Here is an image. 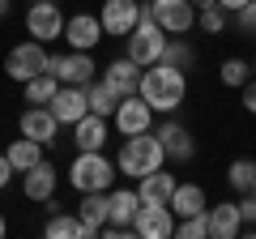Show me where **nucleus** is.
Wrapping results in <instances>:
<instances>
[{"label": "nucleus", "mask_w": 256, "mask_h": 239, "mask_svg": "<svg viewBox=\"0 0 256 239\" xmlns=\"http://www.w3.org/2000/svg\"><path fill=\"white\" fill-rule=\"evenodd\" d=\"M47 73V43H38V38H26V43L9 47V56H4V77L9 82H30V77Z\"/></svg>", "instance_id": "39448f33"}, {"label": "nucleus", "mask_w": 256, "mask_h": 239, "mask_svg": "<svg viewBox=\"0 0 256 239\" xmlns=\"http://www.w3.org/2000/svg\"><path fill=\"white\" fill-rule=\"evenodd\" d=\"M175 235L180 239H210V210L192 214V218H180L175 222Z\"/></svg>", "instance_id": "7c9ffc66"}, {"label": "nucleus", "mask_w": 256, "mask_h": 239, "mask_svg": "<svg viewBox=\"0 0 256 239\" xmlns=\"http://www.w3.org/2000/svg\"><path fill=\"white\" fill-rule=\"evenodd\" d=\"M102 22L94 18V13H73V18L64 22V43L73 47V52H94V47L102 43Z\"/></svg>", "instance_id": "f8f14e48"}, {"label": "nucleus", "mask_w": 256, "mask_h": 239, "mask_svg": "<svg viewBox=\"0 0 256 239\" xmlns=\"http://www.w3.org/2000/svg\"><path fill=\"white\" fill-rule=\"evenodd\" d=\"M226 18H230V13L222 9V4H210V9H201V13H196V22H201V30H205V34H222V30H226Z\"/></svg>", "instance_id": "2f4dec72"}, {"label": "nucleus", "mask_w": 256, "mask_h": 239, "mask_svg": "<svg viewBox=\"0 0 256 239\" xmlns=\"http://www.w3.org/2000/svg\"><path fill=\"white\" fill-rule=\"evenodd\" d=\"M146 13L166 30V34H188L196 26V9H192L188 0H150Z\"/></svg>", "instance_id": "1a4fd4ad"}, {"label": "nucleus", "mask_w": 256, "mask_h": 239, "mask_svg": "<svg viewBox=\"0 0 256 239\" xmlns=\"http://www.w3.org/2000/svg\"><path fill=\"white\" fill-rule=\"evenodd\" d=\"M111 137V120L107 116H94V111H86L82 120L73 124V146L77 150H102Z\"/></svg>", "instance_id": "a211bd4d"}, {"label": "nucleus", "mask_w": 256, "mask_h": 239, "mask_svg": "<svg viewBox=\"0 0 256 239\" xmlns=\"http://www.w3.org/2000/svg\"><path fill=\"white\" fill-rule=\"evenodd\" d=\"M175 184H180V180H175L171 171L158 166V171H150V175H141V180H137V196H141V205H166V201H171V192H175Z\"/></svg>", "instance_id": "4be33fe9"}, {"label": "nucleus", "mask_w": 256, "mask_h": 239, "mask_svg": "<svg viewBox=\"0 0 256 239\" xmlns=\"http://www.w3.org/2000/svg\"><path fill=\"white\" fill-rule=\"evenodd\" d=\"M13 175H18V171H13V162H9L4 154H0V192H4V188L13 184Z\"/></svg>", "instance_id": "c9c22d12"}, {"label": "nucleus", "mask_w": 256, "mask_h": 239, "mask_svg": "<svg viewBox=\"0 0 256 239\" xmlns=\"http://www.w3.org/2000/svg\"><path fill=\"white\" fill-rule=\"evenodd\" d=\"M252 68H256V64H252Z\"/></svg>", "instance_id": "a19ab883"}, {"label": "nucleus", "mask_w": 256, "mask_h": 239, "mask_svg": "<svg viewBox=\"0 0 256 239\" xmlns=\"http://www.w3.org/2000/svg\"><path fill=\"white\" fill-rule=\"evenodd\" d=\"M244 107H248V116H256V77L244 82Z\"/></svg>", "instance_id": "f704fd0d"}, {"label": "nucleus", "mask_w": 256, "mask_h": 239, "mask_svg": "<svg viewBox=\"0 0 256 239\" xmlns=\"http://www.w3.org/2000/svg\"><path fill=\"white\" fill-rule=\"evenodd\" d=\"M22 90H26L30 107H47V102L56 98V90H60V82H56L52 73H38V77H30V82H22Z\"/></svg>", "instance_id": "bb28decb"}, {"label": "nucleus", "mask_w": 256, "mask_h": 239, "mask_svg": "<svg viewBox=\"0 0 256 239\" xmlns=\"http://www.w3.org/2000/svg\"><path fill=\"white\" fill-rule=\"evenodd\" d=\"M137 94L154 107V116H171V111H180L184 98H188V77H184V68L162 64V60H158V64L141 68Z\"/></svg>", "instance_id": "f257e3e1"}, {"label": "nucleus", "mask_w": 256, "mask_h": 239, "mask_svg": "<svg viewBox=\"0 0 256 239\" xmlns=\"http://www.w3.org/2000/svg\"><path fill=\"white\" fill-rule=\"evenodd\" d=\"M128 60H137L141 68H150V64H158L162 60V47H166V30L158 26L154 18H150L146 9H141V22L132 30H128Z\"/></svg>", "instance_id": "20e7f679"}, {"label": "nucleus", "mask_w": 256, "mask_h": 239, "mask_svg": "<svg viewBox=\"0 0 256 239\" xmlns=\"http://www.w3.org/2000/svg\"><path fill=\"white\" fill-rule=\"evenodd\" d=\"M77 218H82V230H86V239H94V235H98V230L111 222V196H107V192H82Z\"/></svg>", "instance_id": "f3484780"}, {"label": "nucleus", "mask_w": 256, "mask_h": 239, "mask_svg": "<svg viewBox=\"0 0 256 239\" xmlns=\"http://www.w3.org/2000/svg\"><path fill=\"white\" fill-rule=\"evenodd\" d=\"M218 4H222V9H226V13H239V9H244V4H248V0H218Z\"/></svg>", "instance_id": "e433bc0d"}, {"label": "nucleus", "mask_w": 256, "mask_h": 239, "mask_svg": "<svg viewBox=\"0 0 256 239\" xmlns=\"http://www.w3.org/2000/svg\"><path fill=\"white\" fill-rule=\"evenodd\" d=\"M102 82H107L120 98H124V94H137V86H141V64H137V60H128V56H120V60H111V64L102 68Z\"/></svg>", "instance_id": "412c9836"}, {"label": "nucleus", "mask_w": 256, "mask_h": 239, "mask_svg": "<svg viewBox=\"0 0 256 239\" xmlns=\"http://www.w3.org/2000/svg\"><path fill=\"white\" fill-rule=\"evenodd\" d=\"M252 73H256V68L248 64V60H222V68H218L222 86H230V90H244V82H248Z\"/></svg>", "instance_id": "c756f323"}, {"label": "nucleus", "mask_w": 256, "mask_h": 239, "mask_svg": "<svg viewBox=\"0 0 256 239\" xmlns=\"http://www.w3.org/2000/svg\"><path fill=\"white\" fill-rule=\"evenodd\" d=\"M52 107V116L60 120V128H73L77 120L90 111V98H86V86H60L56 90V98L47 102Z\"/></svg>", "instance_id": "ddd939ff"}, {"label": "nucleus", "mask_w": 256, "mask_h": 239, "mask_svg": "<svg viewBox=\"0 0 256 239\" xmlns=\"http://www.w3.org/2000/svg\"><path fill=\"white\" fill-rule=\"evenodd\" d=\"M47 73L56 77L60 86H86V82H94V56L90 52H47Z\"/></svg>", "instance_id": "423d86ee"}, {"label": "nucleus", "mask_w": 256, "mask_h": 239, "mask_svg": "<svg viewBox=\"0 0 256 239\" xmlns=\"http://www.w3.org/2000/svg\"><path fill=\"white\" fill-rule=\"evenodd\" d=\"M132 235H141V239H171L175 235L171 205H141L137 218H132Z\"/></svg>", "instance_id": "9b49d317"}, {"label": "nucleus", "mask_w": 256, "mask_h": 239, "mask_svg": "<svg viewBox=\"0 0 256 239\" xmlns=\"http://www.w3.org/2000/svg\"><path fill=\"white\" fill-rule=\"evenodd\" d=\"M4 230H9V222H4V214H0V239H4Z\"/></svg>", "instance_id": "58836bf2"}, {"label": "nucleus", "mask_w": 256, "mask_h": 239, "mask_svg": "<svg viewBox=\"0 0 256 239\" xmlns=\"http://www.w3.org/2000/svg\"><path fill=\"white\" fill-rule=\"evenodd\" d=\"M226 184L235 188V192H256V162L252 158H235V162L226 166Z\"/></svg>", "instance_id": "cd10ccee"}, {"label": "nucleus", "mask_w": 256, "mask_h": 239, "mask_svg": "<svg viewBox=\"0 0 256 239\" xmlns=\"http://www.w3.org/2000/svg\"><path fill=\"white\" fill-rule=\"evenodd\" d=\"M86 98H90V111L94 116H116V102H120V94L111 90L107 82H102V77H94V82H86Z\"/></svg>", "instance_id": "a878e982"}, {"label": "nucleus", "mask_w": 256, "mask_h": 239, "mask_svg": "<svg viewBox=\"0 0 256 239\" xmlns=\"http://www.w3.org/2000/svg\"><path fill=\"white\" fill-rule=\"evenodd\" d=\"M43 150H47V146H38L34 137H18V141H9L4 158L13 162V171H18V175H26L34 162H43Z\"/></svg>", "instance_id": "5701e85b"}, {"label": "nucleus", "mask_w": 256, "mask_h": 239, "mask_svg": "<svg viewBox=\"0 0 256 239\" xmlns=\"http://www.w3.org/2000/svg\"><path fill=\"white\" fill-rule=\"evenodd\" d=\"M166 205H171L175 218H192V214H205V210H210V196H205V188H201V184H192V180H180Z\"/></svg>", "instance_id": "6ab92c4d"}, {"label": "nucleus", "mask_w": 256, "mask_h": 239, "mask_svg": "<svg viewBox=\"0 0 256 239\" xmlns=\"http://www.w3.org/2000/svg\"><path fill=\"white\" fill-rule=\"evenodd\" d=\"M235 235H244V214H239V201L210 205V239H235Z\"/></svg>", "instance_id": "aec40b11"}, {"label": "nucleus", "mask_w": 256, "mask_h": 239, "mask_svg": "<svg viewBox=\"0 0 256 239\" xmlns=\"http://www.w3.org/2000/svg\"><path fill=\"white\" fill-rule=\"evenodd\" d=\"M111 222H120V226H132V218H137L141 210V196L137 188H111Z\"/></svg>", "instance_id": "b1692460"}, {"label": "nucleus", "mask_w": 256, "mask_h": 239, "mask_svg": "<svg viewBox=\"0 0 256 239\" xmlns=\"http://www.w3.org/2000/svg\"><path fill=\"white\" fill-rule=\"evenodd\" d=\"M192 60H196V52H192L184 38H166V47H162V64H175V68H184V73H188Z\"/></svg>", "instance_id": "c85d7f7f"}, {"label": "nucleus", "mask_w": 256, "mask_h": 239, "mask_svg": "<svg viewBox=\"0 0 256 239\" xmlns=\"http://www.w3.org/2000/svg\"><path fill=\"white\" fill-rule=\"evenodd\" d=\"M111 124H116L120 137H132V132H150V124H154V107H150L141 94H124V98L116 102V116H111Z\"/></svg>", "instance_id": "6e6552de"}, {"label": "nucleus", "mask_w": 256, "mask_h": 239, "mask_svg": "<svg viewBox=\"0 0 256 239\" xmlns=\"http://www.w3.org/2000/svg\"><path fill=\"white\" fill-rule=\"evenodd\" d=\"M239 214H244V226H256V192H244V201H239Z\"/></svg>", "instance_id": "72a5a7b5"}, {"label": "nucleus", "mask_w": 256, "mask_h": 239, "mask_svg": "<svg viewBox=\"0 0 256 239\" xmlns=\"http://www.w3.org/2000/svg\"><path fill=\"white\" fill-rule=\"evenodd\" d=\"M166 162V150L162 141H158V132H132V137L120 141V154H116V171L128 175V180H141V175L158 171V166Z\"/></svg>", "instance_id": "f03ea898"}, {"label": "nucleus", "mask_w": 256, "mask_h": 239, "mask_svg": "<svg viewBox=\"0 0 256 239\" xmlns=\"http://www.w3.org/2000/svg\"><path fill=\"white\" fill-rule=\"evenodd\" d=\"M22 137H34L38 146H60V120L52 116V107H30L22 111Z\"/></svg>", "instance_id": "4468645a"}, {"label": "nucleus", "mask_w": 256, "mask_h": 239, "mask_svg": "<svg viewBox=\"0 0 256 239\" xmlns=\"http://www.w3.org/2000/svg\"><path fill=\"white\" fill-rule=\"evenodd\" d=\"M4 13H9V0H0V18H4Z\"/></svg>", "instance_id": "ea45409f"}, {"label": "nucleus", "mask_w": 256, "mask_h": 239, "mask_svg": "<svg viewBox=\"0 0 256 239\" xmlns=\"http://www.w3.org/2000/svg\"><path fill=\"white\" fill-rule=\"evenodd\" d=\"M56 184H60V171H56L52 162H34L26 175H22V192H26V201H34V205H43V201H52L56 196Z\"/></svg>", "instance_id": "2eb2a0df"}, {"label": "nucleus", "mask_w": 256, "mask_h": 239, "mask_svg": "<svg viewBox=\"0 0 256 239\" xmlns=\"http://www.w3.org/2000/svg\"><path fill=\"white\" fill-rule=\"evenodd\" d=\"M154 132H158V141H162L171 162H192L196 158V141H192V132L184 128L180 120H162V128H154Z\"/></svg>", "instance_id": "dca6fc26"}, {"label": "nucleus", "mask_w": 256, "mask_h": 239, "mask_svg": "<svg viewBox=\"0 0 256 239\" xmlns=\"http://www.w3.org/2000/svg\"><path fill=\"white\" fill-rule=\"evenodd\" d=\"M43 235L47 239H86V230H82V218H77V214L52 210V218L43 222Z\"/></svg>", "instance_id": "393cba45"}, {"label": "nucleus", "mask_w": 256, "mask_h": 239, "mask_svg": "<svg viewBox=\"0 0 256 239\" xmlns=\"http://www.w3.org/2000/svg\"><path fill=\"white\" fill-rule=\"evenodd\" d=\"M116 162H111L102 150H77L73 166H68V184L77 188V192H111V184H116Z\"/></svg>", "instance_id": "7ed1b4c3"}, {"label": "nucleus", "mask_w": 256, "mask_h": 239, "mask_svg": "<svg viewBox=\"0 0 256 239\" xmlns=\"http://www.w3.org/2000/svg\"><path fill=\"white\" fill-rule=\"evenodd\" d=\"M64 9L60 0H34L26 9V34L38 38V43H56V38H64Z\"/></svg>", "instance_id": "0eeeda50"}, {"label": "nucleus", "mask_w": 256, "mask_h": 239, "mask_svg": "<svg viewBox=\"0 0 256 239\" xmlns=\"http://www.w3.org/2000/svg\"><path fill=\"white\" fill-rule=\"evenodd\" d=\"M188 4H192L196 13H201V9H210V4H218V0H188Z\"/></svg>", "instance_id": "4c0bfd02"}, {"label": "nucleus", "mask_w": 256, "mask_h": 239, "mask_svg": "<svg viewBox=\"0 0 256 239\" xmlns=\"http://www.w3.org/2000/svg\"><path fill=\"white\" fill-rule=\"evenodd\" d=\"M235 22H239V30H244V34H256V0H248L244 9L235 13Z\"/></svg>", "instance_id": "473e14b6"}, {"label": "nucleus", "mask_w": 256, "mask_h": 239, "mask_svg": "<svg viewBox=\"0 0 256 239\" xmlns=\"http://www.w3.org/2000/svg\"><path fill=\"white\" fill-rule=\"evenodd\" d=\"M141 0H102V9H98V22L102 30H107L111 38H128V30L141 22Z\"/></svg>", "instance_id": "9d476101"}]
</instances>
